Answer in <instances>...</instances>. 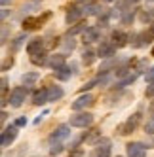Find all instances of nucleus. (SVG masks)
Listing matches in <instances>:
<instances>
[{"mask_svg": "<svg viewBox=\"0 0 154 157\" xmlns=\"http://www.w3.org/2000/svg\"><path fill=\"white\" fill-rule=\"evenodd\" d=\"M93 123V116L87 114V112H82V114H74L71 117V125L72 127H90Z\"/></svg>", "mask_w": 154, "mask_h": 157, "instance_id": "1", "label": "nucleus"}, {"mask_svg": "<svg viewBox=\"0 0 154 157\" xmlns=\"http://www.w3.org/2000/svg\"><path fill=\"white\" fill-rule=\"evenodd\" d=\"M50 17H51L50 12H46L42 17H27V19L23 21V29H25V30H34V29L42 27V25H44V21H48Z\"/></svg>", "mask_w": 154, "mask_h": 157, "instance_id": "2", "label": "nucleus"}, {"mask_svg": "<svg viewBox=\"0 0 154 157\" xmlns=\"http://www.w3.org/2000/svg\"><path fill=\"white\" fill-rule=\"evenodd\" d=\"M139 121H141V114H133L126 123H122V125L118 127L120 134H129V132H133V131L137 129V125H139Z\"/></svg>", "mask_w": 154, "mask_h": 157, "instance_id": "3", "label": "nucleus"}, {"mask_svg": "<svg viewBox=\"0 0 154 157\" xmlns=\"http://www.w3.org/2000/svg\"><path fill=\"white\" fill-rule=\"evenodd\" d=\"M27 97V89L25 87H15L12 95H10V104H12L14 108H19L21 104H23V100Z\"/></svg>", "mask_w": 154, "mask_h": 157, "instance_id": "4", "label": "nucleus"}, {"mask_svg": "<svg viewBox=\"0 0 154 157\" xmlns=\"http://www.w3.org/2000/svg\"><path fill=\"white\" fill-rule=\"evenodd\" d=\"M91 157H111V140L101 138L97 142V148L91 153Z\"/></svg>", "mask_w": 154, "mask_h": 157, "instance_id": "5", "label": "nucleus"}, {"mask_svg": "<svg viewBox=\"0 0 154 157\" xmlns=\"http://www.w3.org/2000/svg\"><path fill=\"white\" fill-rule=\"evenodd\" d=\"M126 150H128V155L129 157H145L147 155L145 144H141V142H129L126 146Z\"/></svg>", "mask_w": 154, "mask_h": 157, "instance_id": "6", "label": "nucleus"}, {"mask_svg": "<svg viewBox=\"0 0 154 157\" xmlns=\"http://www.w3.org/2000/svg\"><path fill=\"white\" fill-rule=\"evenodd\" d=\"M17 136V125H10L8 129L2 131V140H0V144L2 146H10Z\"/></svg>", "mask_w": 154, "mask_h": 157, "instance_id": "7", "label": "nucleus"}, {"mask_svg": "<svg viewBox=\"0 0 154 157\" xmlns=\"http://www.w3.org/2000/svg\"><path fill=\"white\" fill-rule=\"evenodd\" d=\"M95 102V98L91 97V95H82V97H78L72 102V110H84V108H87V106H91Z\"/></svg>", "mask_w": 154, "mask_h": 157, "instance_id": "8", "label": "nucleus"}, {"mask_svg": "<svg viewBox=\"0 0 154 157\" xmlns=\"http://www.w3.org/2000/svg\"><path fill=\"white\" fill-rule=\"evenodd\" d=\"M97 53H99V57H114V53H116V46L112 42H103L101 46H99V49H97Z\"/></svg>", "mask_w": 154, "mask_h": 157, "instance_id": "9", "label": "nucleus"}, {"mask_svg": "<svg viewBox=\"0 0 154 157\" xmlns=\"http://www.w3.org/2000/svg\"><path fill=\"white\" fill-rule=\"evenodd\" d=\"M67 136H71V127L69 125H59L55 131L51 132V140H63V138H67Z\"/></svg>", "mask_w": 154, "mask_h": 157, "instance_id": "10", "label": "nucleus"}, {"mask_svg": "<svg viewBox=\"0 0 154 157\" xmlns=\"http://www.w3.org/2000/svg\"><path fill=\"white\" fill-rule=\"evenodd\" d=\"M48 100H50L48 89H40V91H36L34 95H32V104L34 106H42V104H46Z\"/></svg>", "mask_w": 154, "mask_h": 157, "instance_id": "11", "label": "nucleus"}, {"mask_svg": "<svg viewBox=\"0 0 154 157\" xmlns=\"http://www.w3.org/2000/svg\"><path fill=\"white\" fill-rule=\"evenodd\" d=\"M82 40L87 42V44H91V42L99 40V29H95V27H87V29L82 32Z\"/></svg>", "mask_w": 154, "mask_h": 157, "instance_id": "12", "label": "nucleus"}, {"mask_svg": "<svg viewBox=\"0 0 154 157\" xmlns=\"http://www.w3.org/2000/svg\"><path fill=\"white\" fill-rule=\"evenodd\" d=\"M112 44L116 48H124L126 44H128V34L122 30H114L112 32Z\"/></svg>", "mask_w": 154, "mask_h": 157, "instance_id": "13", "label": "nucleus"}, {"mask_svg": "<svg viewBox=\"0 0 154 157\" xmlns=\"http://www.w3.org/2000/svg\"><path fill=\"white\" fill-rule=\"evenodd\" d=\"M42 40L40 38H34V40H30L29 44H27V53L30 55V57H32V55H36V53H40L42 51Z\"/></svg>", "mask_w": 154, "mask_h": 157, "instance_id": "14", "label": "nucleus"}, {"mask_svg": "<svg viewBox=\"0 0 154 157\" xmlns=\"http://www.w3.org/2000/svg\"><path fill=\"white\" fill-rule=\"evenodd\" d=\"M48 63H50V66L53 70H59V68L65 66V55H51Z\"/></svg>", "mask_w": 154, "mask_h": 157, "instance_id": "15", "label": "nucleus"}, {"mask_svg": "<svg viewBox=\"0 0 154 157\" xmlns=\"http://www.w3.org/2000/svg\"><path fill=\"white\" fill-rule=\"evenodd\" d=\"M82 10L80 8H71L69 10V12H67V17H65V19H67V23H74V21H78L80 17H82Z\"/></svg>", "mask_w": 154, "mask_h": 157, "instance_id": "16", "label": "nucleus"}, {"mask_svg": "<svg viewBox=\"0 0 154 157\" xmlns=\"http://www.w3.org/2000/svg\"><path fill=\"white\" fill-rule=\"evenodd\" d=\"M48 95H50V100H59L63 97V89L57 87V85H53V87L48 89Z\"/></svg>", "mask_w": 154, "mask_h": 157, "instance_id": "17", "label": "nucleus"}, {"mask_svg": "<svg viewBox=\"0 0 154 157\" xmlns=\"http://www.w3.org/2000/svg\"><path fill=\"white\" fill-rule=\"evenodd\" d=\"M30 63L36 64V66L46 64V51H40V53H36V55H32V57H30Z\"/></svg>", "mask_w": 154, "mask_h": 157, "instance_id": "18", "label": "nucleus"}, {"mask_svg": "<svg viewBox=\"0 0 154 157\" xmlns=\"http://www.w3.org/2000/svg\"><path fill=\"white\" fill-rule=\"evenodd\" d=\"M63 151V142L59 140H51V148H50V155H59Z\"/></svg>", "mask_w": 154, "mask_h": 157, "instance_id": "19", "label": "nucleus"}, {"mask_svg": "<svg viewBox=\"0 0 154 157\" xmlns=\"http://www.w3.org/2000/svg\"><path fill=\"white\" fill-rule=\"evenodd\" d=\"M82 61H84V64H91V63L95 61V53H93L91 49H86L84 55H82Z\"/></svg>", "mask_w": 154, "mask_h": 157, "instance_id": "20", "label": "nucleus"}, {"mask_svg": "<svg viewBox=\"0 0 154 157\" xmlns=\"http://www.w3.org/2000/svg\"><path fill=\"white\" fill-rule=\"evenodd\" d=\"M2 106H6L8 104V80L6 78H2Z\"/></svg>", "mask_w": 154, "mask_h": 157, "instance_id": "21", "label": "nucleus"}, {"mask_svg": "<svg viewBox=\"0 0 154 157\" xmlns=\"http://www.w3.org/2000/svg\"><path fill=\"white\" fill-rule=\"evenodd\" d=\"M36 80H38V74H36V72H30V74H25V76H23V83H25V85H32Z\"/></svg>", "mask_w": 154, "mask_h": 157, "instance_id": "22", "label": "nucleus"}, {"mask_svg": "<svg viewBox=\"0 0 154 157\" xmlns=\"http://www.w3.org/2000/svg\"><path fill=\"white\" fill-rule=\"evenodd\" d=\"M55 76L59 78V80H67V78H71V70L67 68V66H63V68L55 70Z\"/></svg>", "mask_w": 154, "mask_h": 157, "instance_id": "23", "label": "nucleus"}, {"mask_svg": "<svg viewBox=\"0 0 154 157\" xmlns=\"http://www.w3.org/2000/svg\"><path fill=\"white\" fill-rule=\"evenodd\" d=\"M135 78H137V74H128V76L124 78V80L118 83V87H124V85H129V83H133V82H135Z\"/></svg>", "mask_w": 154, "mask_h": 157, "instance_id": "24", "label": "nucleus"}, {"mask_svg": "<svg viewBox=\"0 0 154 157\" xmlns=\"http://www.w3.org/2000/svg\"><path fill=\"white\" fill-rule=\"evenodd\" d=\"M99 136H101V131H99V129H93L91 131V134H90V136H86V142H90V144H93Z\"/></svg>", "mask_w": 154, "mask_h": 157, "instance_id": "25", "label": "nucleus"}, {"mask_svg": "<svg viewBox=\"0 0 154 157\" xmlns=\"http://www.w3.org/2000/svg\"><path fill=\"white\" fill-rule=\"evenodd\" d=\"M145 12H147V15H150V13H154V0H147V6H145Z\"/></svg>", "mask_w": 154, "mask_h": 157, "instance_id": "26", "label": "nucleus"}, {"mask_svg": "<svg viewBox=\"0 0 154 157\" xmlns=\"http://www.w3.org/2000/svg\"><path fill=\"white\" fill-rule=\"evenodd\" d=\"M145 131H147V132H154V116L148 119V123L145 125Z\"/></svg>", "mask_w": 154, "mask_h": 157, "instance_id": "27", "label": "nucleus"}, {"mask_svg": "<svg viewBox=\"0 0 154 157\" xmlns=\"http://www.w3.org/2000/svg\"><path fill=\"white\" fill-rule=\"evenodd\" d=\"M14 64V59L12 57H8V59H4V63H2V70H8L10 66Z\"/></svg>", "mask_w": 154, "mask_h": 157, "instance_id": "28", "label": "nucleus"}, {"mask_svg": "<svg viewBox=\"0 0 154 157\" xmlns=\"http://www.w3.org/2000/svg\"><path fill=\"white\" fill-rule=\"evenodd\" d=\"M147 80H148V82H154V66L147 72Z\"/></svg>", "mask_w": 154, "mask_h": 157, "instance_id": "29", "label": "nucleus"}, {"mask_svg": "<svg viewBox=\"0 0 154 157\" xmlns=\"http://www.w3.org/2000/svg\"><path fill=\"white\" fill-rule=\"evenodd\" d=\"M25 123H27V119H25V117H17V119H15V125H17V127H23Z\"/></svg>", "mask_w": 154, "mask_h": 157, "instance_id": "30", "label": "nucleus"}, {"mask_svg": "<svg viewBox=\"0 0 154 157\" xmlns=\"http://www.w3.org/2000/svg\"><path fill=\"white\" fill-rule=\"evenodd\" d=\"M84 155V151L82 150H74V151H71V155L69 157H82Z\"/></svg>", "mask_w": 154, "mask_h": 157, "instance_id": "31", "label": "nucleus"}, {"mask_svg": "<svg viewBox=\"0 0 154 157\" xmlns=\"http://www.w3.org/2000/svg\"><path fill=\"white\" fill-rule=\"evenodd\" d=\"M80 30H86V29H84V25H78V27H74V29L69 32V34H76V32H80Z\"/></svg>", "mask_w": 154, "mask_h": 157, "instance_id": "32", "label": "nucleus"}, {"mask_svg": "<svg viewBox=\"0 0 154 157\" xmlns=\"http://www.w3.org/2000/svg\"><path fill=\"white\" fill-rule=\"evenodd\" d=\"M128 74V68H120V70H116V76H126Z\"/></svg>", "mask_w": 154, "mask_h": 157, "instance_id": "33", "label": "nucleus"}, {"mask_svg": "<svg viewBox=\"0 0 154 157\" xmlns=\"http://www.w3.org/2000/svg\"><path fill=\"white\" fill-rule=\"evenodd\" d=\"M6 117H8V114H6V112H2V114H0V119H2V123L6 121Z\"/></svg>", "mask_w": 154, "mask_h": 157, "instance_id": "34", "label": "nucleus"}, {"mask_svg": "<svg viewBox=\"0 0 154 157\" xmlns=\"http://www.w3.org/2000/svg\"><path fill=\"white\" fill-rule=\"evenodd\" d=\"M0 2H2V6H8L10 2H12V0H0Z\"/></svg>", "mask_w": 154, "mask_h": 157, "instance_id": "35", "label": "nucleus"}, {"mask_svg": "<svg viewBox=\"0 0 154 157\" xmlns=\"http://www.w3.org/2000/svg\"><path fill=\"white\" fill-rule=\"evenodd\" d=\"M150 32H152V34H154V25H152V29H150Z\"/></svg>", "mask_w": 154, "mask_h": 157, "instance_id": "36", "label": "nucleus"}, {"mask_svg": "<svg viewBox=\"0 0 154 157\" xmlns=\"http://www.w3.org/2000/svg\"><path fill=\"white\" fill-rule=\"evenodd\" d=\"M150 55H152V57H154V48H152V51H150Z\"/></svg>", "mask_w": 154, "mask_h": 157, "instance_id": "37", "label": "nucleus"}, {"mask_svg": "<svg viewBox=\"0 0 154 157\" xmlns=\"http://www.w3.org/2000/svg\"><path fill=\"white\" fill-rule=\"evenodd\" d=\"M129 2H139V0H129Z\"/></svg>", "mask_w": 154, "mask_h": 157, "instance_id": "38", "label": "nucleus"}, {"mask_svg": "<svg viewBox=\"0 0 154 157\" xmlns=\"http://www.w3.org/2000/svg\"><path fill=\"white\" fill-rule=\"evenodd\" d=\"M107 2H112V0H107Z\"/></svg>", "mask_w": 154, "mask_h": 157, "instance_id": "39", "label": "nucleus"}]
</instances>
